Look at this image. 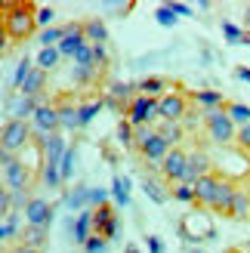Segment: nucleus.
I'll list each match as a JSON object with an SVG mask.
<instances>
[{"label":"nucleus","mask_w":250,"mask_h":253,"mask_svg":"<svg viewBox=\"0 0 250 253\" xmlns=\"http://www.w3.org/2000/svg\"><path fill=\"white\" fill-rule=\"evenodd\" d=\"M37 9L41 6L28 3V0H9L0 6V12H3V46L6 41L22 43L37 31Z\"/></svg>","instance_id":"nucleus-1"},{"label":"nucleus","mask_w":250,"mask_h":253,"mask_svg":"<svg viewBox=\"0 0 250 253\" xmlns=\"http://www.w3.org/2000/svg\"><path fill=\"white\" fill-rule=\"evenodd\" d=\"M201 121H204L207 139H210L213 145H232V142H235V136H238V126H235V121L229 118V111H226V108L204 111Z\"/></svg>","instance_id":"nucleus-2"},{"label":"nucleus","mask_w":250,"mask_h":253,"mask_svg":"<svg viewBox=\"0 0 250 253\" xmlns=\"http://www.w3.org/2000/svg\"><path fill=\"white\" fill-rule=\"evenodd\" d=\"M0 161H3V188H9V192H28L31 182H37V173L28 164H22L16 155L3 151Z\"/></svg>","instance_id":"nucleus-3"},{"label":"nucleus","mask_w":250,"mask_h":253,"mask_svg":"<svg viewBox=\"0 0 250 253\" xmlns=\"http://www.w3.org/2000/svg\"><path fill=\"white\" fill-rule=\"evenodd\" d=\"M31 139H34V126L28 121L9 118L3 124V133H0V145H3V151H9V155H19V151L28 145Z\"/></svg>","instance_id":"nucleus-4"},{"label":"nucleus","mask_w":250,"mask_h":253,"mask_svg":"<svg viewBox=\"0 0 250 253\" xmlns=\"http://www.w3.org/2000/svg\"><path fill=\"white\" fill-rule=\"evenodd\" d=\"M161 118V99H152V96H136L133 102H130V108H127V121L133 124V126H145V124H152V126H158L155 121Z\"/></svg>","instance_id":"nucleus-5"},{"label":"nucleus","mask_w":250,"mask_h":253,"mask_svg":"<svg viewBox=\"0 0 250 253\" xmlns=\"http://www.w3.org/2000/svg\"><path fill=\"white\" fill-rule=\"evenodd\" d=\"M192 111V99L189 93H185V86H179V90H170L164 99H161V121H185Z\"/></svg>","instance_id":"nucleus-6"},{"label":"nucleus","mask_w":250,"mask_h":253,"mask_svg":"<svg viewBox=\"0 0 250 253\" xmlns=\"http://www.w3.org/2000/svg\"><path fill=\"white\" fill-rule=\"evenodd\" d=\"M121 232V219H118V210L115 204H105V207H96L93 210V235L105 238V241H115Z\"/></svg>","instance_id":"nucleus-7"},{"label":"nucleus","mask_w":250,"mask_h":253,"mask_svg":"<svg viewBox=\"0 0 250 253\" xmlns=\"http://www.w3.org/2000/svg\"><path fill=\"white\" fill-rule=\"evenodd\" d=\"M185 173H189V151L170 148V155L164 158V164H161V176H164V182L167 185H179L185 179Z\"/></svg>","instance_id":"nucleus-8"},{"label":"nucleus","mask_w":250,"mask_h":253,"mask_svg":"<svg viewBox=\"0 0 250 253\" xmlns=\"http://www.w3.org/2000/svg\"><path fill=\"white\" fill-rule=\"evenodd\" d=\"M170 148H173V145L167 142V139L161 136V133H155V136L148 139V142H145L139 151H136V155H139V158H142L152 170H161V164H164V158L170 155Z\"/></svg>","instance_id":"nucleus-9"},{"label":"nucleus","mask_w":250,"mask_h":253,"mask_svg":"<svg viewBox=\"0 0 250 253\" xmlns=\"http://www.w3.org/2000/svg\"><path fill=\"white\" fill-rule=\"evenodd\" d=\"M219 173H210V176H201L195 182V207L198 210H210L216 201V192H219Z\"/></svg>","instance_id":"nucleus-10"},{"label":"nucleus","mask_w":250,"mask_h":253,"mask_svg":"<svg viewBox=\"0 0 250 253\" xmlns=\"http://www.w3.org/2000/svg\"><path fill=\"white\" fill-rule=\"evenodd\" d=\"M53 216H56V204H49L43 198H31V204L25 207V219H28V225H37V229H49Z\"/></svg>","instance_id":"nucleus-11"},{"label":"nucleus","mask_w":250,"mask_h":253,"mask_svg":"<svg viewBox=\"0 0 250 253\" xmlns=\"http://www.w3.org/2000/svg\"><path fill=\"white\" fill-rule=\"evenodd\" d=\"M31 124H34V133H43V136H49V133H62L59 108H56L53 102H43L41 108H37L34 118H31Z\"/></svg>","instance_id":"nucleus-12"},{"label":"nucleus","mask_w":250,"mask_h":253,"mask_svg":"<svg viewBox=\"0 0 250 253\" xmlns=\"http://www.w3.org/2000/svg\"><path fill=\"white\" fill-rule=\"evenodd\" d=\"M53 105L59 108V124H62V130H65V133H78V130H81V102L74 105L71 96H56Z\"/></svg>","instance_id":"nucleus-13"},{"label":"nucleus","mask_w":250,"mask_h":253,"mask_svg":"<svg viewBox=\"0 0 250 253\" xmlns=\"http://www.w3.org/2000/svg\"><path fill=\"white\" fill-rule=\"evenodd\" d=\"M210 173H216L213 170V161H210V155L204 148H195V151H189V173H185V179L182 182H189V185H195L201 176H210Z\"/></svg>","instance_id":"nucleus-14"},{"label":"nucleus","mask_w":250,"mask_h":253,"mask_svg":"<svg viewBox=\"0 0 250 253\" xmlns=\"http://www.w3.org/2000/svg\"><path fill=\"white\" fill-rule=\"evenodd\" d=\"M235 192H238V185H235L232 179H226L222 176L219 179V192H216V201H213V213H219V216H232V204H235Z\"/></svg>","instance_id":"nucleus-15"},{"label":"nucleus","mask_w":250,"mask_h":253,"mask_svg":"<svg viewBox=\"0 0 250 253\" xmlns=\"http://www.w3.org/2000/svg\"><path fill=\"white\" fill-rule=\"evenodd\" d=\"M170 90H179L176 81H167V78H142L139 81V93L142 96H152V99H164Z\"/></svg>","instance_id":"nucleus-16"},{"label":"nucleus","mask_w":250,"mask_h":253,"mask_svg":"<svg viewBox=\"0 0 250 253\" xmlns=\"http://www.w3.org/2000/svg\"><path fill=\"white\" fill-rule=\"evenodd\" d=\"M189 99L201 108V115H204V111H216V108H226L229 105L226 96H222L219 90H195V93H189Z\"/></svg>","instance_id":"nucleus-17"},{"label":"nucleus","mask_w":250,"mask_h":253,"mask_svg":"<svg viewBox=\"0 0 250 253\" xmlns=\"http://www.w3.org/2000/svg\"><path fill=\"white\" fill-rule=\"evenodd\" d=\"M71 238H74V244H81V247L93 238V207H86V210L78 213V219H74V225H71Z\"/></svg>","instance_id":"nucleus-18"},{"label":"nucleus","mask_w":250,"mask_h":253,"mask_svg":"<svg viewBox=\"0 0 250 253\" xmlns=\"http://www.w3.org/2000/svg\"><path fill=\"white\" fill-rule=\"evenodd\" d=\"M90 192L93 188H86V185H74V188H68L65 195H62V204H65L68 210H86V204H90Z\"/></svg>","instance_id":"nucleus-19"},{"label":"nucleus","mask_w":250,"mask_h":253,"mask_svg":"<svg viewBox=\"0 0 250 253\" xmlns=\"http://www.w3.org/2000/svg\"><path fill=\"white\" fill-rule=\"evenodd\" d=\"M43 90H46V71L34 65V68H31V74H28V81L22 84V90H19V93L34 99V96H43Z\"/></svg>","instance_id":"nucleus-20"},{"label":"nucleus","mask_w":250,"mask_h":253,"mask_svg":"<svg viewBox=\"0 0 250 253\" xmlns=\"http://www.w3.org/2000/svg\"><path fill=\"white\" fill-rule=\"evenodd\" d=\"M229 219H238V222H247L250 219V188H241L235 192V204H232V216Z\"/></svg>","instance_id":"nucleus-21"},{"label":"nucleus","mask_w":250,"mask_h":253,"mask_svg":"<svg viewBox=\"0 0 250 253\" xmlns=\"http://www.w3.org/2000/svg\"><path fill=\"white\" fill-rule=\"evenodd\" d=\"M83 34H86V41H90L93 46L96 43H108V28H105L102 19H86L83 22Z\"/></svg>","instance_id":"nucleus-22"},{"label":"nucleus","mask_w":250,"mask_h":253,"mask_svg":"<svg viewBox=\"0 0 250 253\" xmlns=\"http://www.w3.org/2000/svg\"><path fill=\"white\" fill-rule=\"evenodd\" d=\"M111 198H115V207L130 204V179L127 176H115V179H111Z\"/></svg>","instance_id":"nucleus-23"},{"label":"nucleus","mask_w":250,"mask_h":253,"mask_svg":"<svg viewBox=\"0 0 250 253\" xmlns=\"http://www.w3.org/2000/svg\"><path fill=\"white\" fill-rule=\"evenodd\" d=\"M46 232H49V229H37V225H28V229L22 232L19 241H22V244H28V247L43 250V247H46V241H49V235H46Z\"/></svg>","instance_id":"nucleus-24"},{"label":"nucleus","mask_w":250,"mask_h":253,"mask_svg":"<svg viewBox=\"0 0 250 253\" xmlns=\"http://www.w3.org/2000/svg\"><path fill=\"white\" fill-rule=\"evenodd\" d=\"M0 238H3V244L19 241V238H22V232H19V210H12L9 216H3V225H0Z\"/></svg>","instance_id":"nucleus-25"},{"label":"nucleus","mask_w":250,"mask_h":253,"mask_svg":"<svg viewBox=\"0 0 250 253\" xmlns=\"http://www.w3.org/2000/svg\"><path fill=\"white\" fill-rule=\"evenodd\" d=\"M59 59H62V53H59V46H46V49H41V53H37V59H34V65L37 68H43L46 74L53 71L56 65H59Z\"/></svg>","instance_id":"nucleus-26"},{"label":"nucleus","mask_w":250,"mask_h":253,"mask_svg":"<svg viewBox=\"0 0 250 253\" xmlns=\"http://www.w3.org/2000/svg\"><path fill=\"white\" fill-rule=\"evenodd\" d=\"M65 25H53V28H43L41 34H37V41H41V46L46 49V46H59L62 41H65Z\"/></svg>","instance_id":"nucleus-27"},{"label":"nucleus","mask_w":250,"mask_h":253,"mask_svg":"<svg viewBox=\"0 0 250 253\" xmlns=\"http://www.w3.org/2000/svg\"><path fill=\"white\" fill-rule=\"evenodd\" d=\"M41 182H43L46 188H65L59 164H43V167H41Z\"/></svg>","instance_id":"nucleus-28"},{"label":"nucleus","mask_w":250,"mask_h":253,"mask_svg":"<svg viewBox=\"0 0 250 253\" xmlns=\"http://www.w3.org/2000/svg\"><path fill=\"white\" fill-rule=\"evenodd\" d=\"M158 133L164 136L173 148H179V142H182V124H176V121H164V124H158Z\"/></svg>","instance_id":"nucleus-29"},{"label":"nucleus","mask_w":250,"mask_h":253,"mask_svg":"<svg viewBox=\"0 0 250 253\" xmlns=\"http://www.w3.org/2000/svg\"><path fill=\"white\" fill-rule=\"evenodd\" d=\"M115 136H118L121 148H133V136H136V126H133L127 118H121V121H118V130H115Z\"/></svg>","instance_id":"nucleus-30"},{"label":"nucleus","mask_w":250,"mask_h":253,"mask_svg":"<svg viewBox=\"0 0 250 253\" xmlns=\"http://www.w3.org/2000/svg\"><path fill=\"white\" fill-rule=\"evenodd\" d=\"M105 108V99H93V102H81V126H90V121Z\"/></svg>","instance_id":"nucleus-31"},{"label":"nucleus","mask_w":250,"mask_h":253,"mask_svg":"<svg viewBox=\"0 0 250 253\" xmlns=\"http://www.w3.org/2000/svg\"><path fill=\"white\" fill-rule=\"evenodd\" d=\"M31 68H34V62H31V59H22L19 65H16V74H12V81H9V90H22V84L28 81Z\"/></svg>","instance_id":"nucleus-32"},{"label":"nucleus","mask_w":250,"mask_h":253,"mask_svg":"<svg viewBox=\"0 0 250 253\" xmlns=\"http://www.w3.org/2000/svg\"><path fill=\"white\" fill-rule=\"evenodd\" d=\"M226 111H229V118L235 121V126L250 124V108H247L244 102H229V105H226Z\"/></svg>","instance_id":"nucleus-33"},{"label":"nucleus","mask_w":250,"mask_h":253,"mask_svg":"<svg viewBox=\"0 0 250 253\" xmlns=\"http://www.w3.org/2000/svg\"><path fill=\"white\" fill-rule=\"evenodd\" d=\"M74 164H78V145H68V155L62 158V164H59V170H62V182H68L71 176H74Z\"/></svg>","instance_id":"nucleus-34"},{"label":"nucleus","mask_w":250,"mask_h":253,"mask_svg":"<svg viewBox=\"0 0 250 253\" xmlns=\"http://www.w3.org/2000/svg\"><path fill=\"white\" fill-rule=\"evenodd\" d=\"M170 198H176L179 204H195V185H189V182L170 185Z\"/></svg>","instance_id":"nucleus-35"},{"label":"nucleus","mask_w":250,"mask_h":253,"mask_svg":"<svg viewBox=\"0 0 250 253\" xmlns=\"http://www.w3.org/2000/svg\"><path fill=\"white\" fill-rule=\"evenodd\" d=\"M142 188H145V195L155 201V204H164V201L170 198V192H164V185H158L155 179H142Z\"/></svg>","instance_id":"nucleus-36"},{"label":"nucleus","mask_w":250,"mask_h":253,"mask_svg":"<svg viewBox=\"0 0 250 253\" xmlns=\"http://www.w3.org/2000/svg\"><path fill=\"white\" fill-rule=\"evenodd\" d=\"M155 22H158V25H164V28H173V25H176V12H173V9L164 3V6H158V9H155Z\"/></svg>","instance_id":"nucleus-37"},{"label":"nucleus","mask_w":250,"mask_h":253,"mask_svg":"<svg viewBox=\"0 0 250 253\" xmlns=\"http://www.w3.org/2000/svg\"><path fill=\"white\" fill-rule=\"evenodd\" d=\"M222 37H226L229 43H241L244 41V31L238 28V25H232V22H222Z\"/></svg>","instance_id":"nucleus-38"},{"label":"nucleus","mask_w":250,"mask_h":253,"mask_svg":"<svg viewBox=\"0 0 250 253\" xmlns=\"http://www.w3.org/2000/svg\"><path fill=\"white\" fill-rule=\"evenodd\" d=\"M53 19H56V9L53 6H41V9H37V28H43V25L53 28Z\"/></svg>","instance_id":"nucleus-39"},{"label":"nucleus","mask_w":250,"mask_h":253,"mask_svg":"<svg viewBox=\"0 0 250 253\" xmlns=\"http://www.w3.org/2000/svg\"><path fill=\"white\" fill-rule=\"evenodd\" d=\"M105 247H108V241H105V238H99V235H93L90 241L83 244V253H105Z\"/></svg>","instance_id":"nucleus-40"},{"label":"nucleus","mask_w":250,"mask_h":253,"mask_svg":"<svg viewBox=\"0 0 250 253\" xmlns=\"http://www.w3.org/2000/svg\"><path fill=\"white\" fill-rule=\"evenodd\" d=\"M235 145H238L241 151H250V124L238 126V136H235Z\"/></svg>","instance_id":"nucleus-41"},{"label":"nucleus","mask_w":250,"mask_h":253,"mask_svg":"<svg viewBox=\"0 0 250 253\" xmlns=\"http://www.w3.org/2000/svg\"><path fill=\"white\" fill-rule=\"evenodd\" d=\"M90 204H93V210L111 204V201H108V192H105V188H93V192H90Z\"/></svg>","instance_id":"nucleus-42"},{"label":"nucleus","mask_w":250,"mask_h":253,"mask_svg":"<svg viewBox=\"0 0 250 253\" xmlns=\"http://www.w3.org/2000/svg\"><path fill=\"white\" fill-rule=\"evenodd\" d=\"M145 247H148V253H164V241H161V238H155V235L145 238Z\"/></svg>","instance_id":"nucleus-43"},{"label":"nucleus","mask_w":250,"mask_h":253,"mask_svg":"<svg viewBox=\"0 0 250 253\" xmlns=\"http://www.w3.org/2000/svg\"><path fill=\"white\" fill-rule=\"evenodd\" d=\"M173 12H176V19L179 16H192V6H185V3H176V0H170V3H167Z\"/></svg>","instance_id":"nucleus-44"},{"label":"nucleus","mask_w":250,"mask_h":253,"mask_svg":"<svg viewBox=\"0 0 250 253\" xmlns=\"http://www.w3.org/2000/svg\"><path fill=\"white\" fill-rule=\"evenodd\" d=\"M6 253H43V250H37V247H28V244H22V241H16Z\"/></svg>","instance_id":"nucleus-45"},{"label":"nucleus","mask_w":250,"mask_h":253,"mask_svg":"<svg viewBox=\"0 0 250 253\" xmlns=\"http://www.w3.org/2000/svg\"><path fill=\"white\" fill-rule=\"evenodd\" d=\"M235 78H238V81H247V84H250V68L238 65V68H235Z\"/></svg>","instance_id":"nucleus-46"},{"label":"nucleus","mask_w":250,"mask_h":253,"mask_svg":"<svg viewBox=\"0 0 250 253\" xmlns=\"http://www.w3.org/2000/svg\"><path fill=\"white\" fill-rule=\"evenodd\" d=\"M124 253H139V247H133V244H127V247H124Z\"/></svg>","instance_id":"nucleus-47"},{"label":"nucleus","mask_w":250,"mask_h":253,"mask_svg":"<svg viewBox=\"0 0 250 253\" xmlns=\"http://www.w3.org/2000/svg\"><path fill=\"white\" fill-rule=\"evenodd\" d=\"M244 25H247V28H250V6L244 9Z\"/></svg>","instance_id":"nucleus-48"},{"label":"nucleus","mask_w":250,"mask_h":253,"mask_svg":"<svg viewBox=\"0 0 250 253\" xmlns=\"http://www.w3.org/2000/svg\"><path fill=\"white\" fill-rule=\"evenodd\" d=\"M244 253H250V241H247V244H244Z\"/></svg>","instance_id":"nucleus-49"},{"label":"nucleus","mask_w":250,"mask_h":253,"mask_svg":"<svg viewBox=\"0 0 250 253\" xmlns=\"http://www.w3.org/2000/svg\"><path fill=\"white\" fill-rule=\"evenodd\" d=\"M229 253H241V250H229Z\"/></svg>","instance_id":"nucleus-50"},{"label":"nucleus","mask_w":250,"mask_h":253,"mask_svg":"<svg viewBox=\"0 0 250 253\" xmlns=\"http://www.w3.org/2000/svg\"><path fill=\"white\" fill-rule=\"evenodd\" d=\"M192 253H201V250H192Z\"/></svg>","instance_id":"nucleus-51"}]
</instances>
